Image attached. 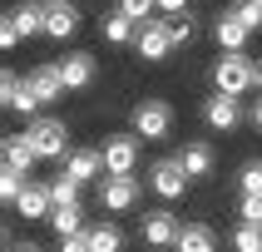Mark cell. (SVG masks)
I'll use <instances>...</instances> for the list:
<instances>
[{
  "instance_id": "obj_1",
  "label": "cell",
  "mask_w": 262,
  "mask_h": 252,
  "mask_svg": "<svg viewBox=\"0 0 262 252\" xmlns=\"http://www.w3.org/2000/svg\"><path fill=\"white\" fill-rule=\"evenodd\" d=\"M25 139L35 144L40 163H64V158L74 153V144H70V124H64V119H55V114H40V119H30Z\"/></svg>"
},
{
  "instance_id": "obj_2",
  "label": "cell",
  "mask_w": 262,
  "mask_h": 252,
  "mask_svg": "<svg viewBox=\"0 0 262 252\" xmlns=\"http://www.w3.org/2000/svg\"><path fill=\"white\" fill-rule=\"evenodd\" d=\"M252 70H257V59H252L248 50H218V59H213V89L243 99L252 89Z\"/></svg>"
},
{
  "instance_id": "obj_3",
  "label": "cell",
  "mask_w": 262,
  "mask_h": 252,
  "mask_svg": "<svg viewBox=\"0 0 262 252\" xmlns=\"http://www.w3.org/2000/svg\"><path fill=\"white\" fill-rule=\"evenodd\" d=\"M134 133L144 139V144H159L173 133V104L168 99H139L134 104Z\"/></svg>"
},
{
  "instance_id": "obj_4",
  "label": "cell",
  "mask_w": 262,
  "mask_h": 252,
  "mask_svg": "<svg viewBox=\"0 0 262 252\" xmlns=\"http://www.w3.org/2000/svg\"><path fill=\"white\" fill-rule=\"evenodd\" d=\"M99 153H104V173H139V158H144V139L139 133H109L99 144Z\"/></svg>"
},
{
  "instance_id": "obj_5",
  "label": "cell",
  "mask_w": 262,
  "mask_h": 252,
  "mask_svg": "<svg viewBox=\"0 0 262 252\" xmlns=\"http://www.w3.org/2000/svg\"><path fill=\"white\" fill-rule=\"evenodd\" d=\"M178 233H183V222L173 218V208H154L139 218V237H144V247L163 252V247H178Z\"/></svg>"
},
{
  "instance_id": "obj_6",
  "label": "cell",
  "mask_w": 262,
  "mask_h": 252,
  "mask_svg": "<svg viewBox=\"0 0 262 252\" xmlns=\"http://www.w3.org/2000/svg\"><path fill=\"white\" fill-rule=\"evenodd\" d=\"M55 213V193H50V178H25V188L15 198V218L25 222H50Z\"/></svg>"
},
{
  "instance_id": "obj_7",
  "label": "cell",
  "mask_w": 262,
  "mask_h": 252,
  "mask_svg": "<svg viewBox=\"0 0 262 252\" xmlns=\"http://www.w3.org/2000/svg\"><path fill=\"white\" fill-rule=\"evenodd\" d=\"M188 183H193V173H188L178 158H159L154 168H148V188L159 193L163 203H178V198L188 193Z\"/></svg>"
},
{
  "instance_id": "obj_8",
  "label": "cell",
  "mask_w": 262,
  "mask_h": 252,
  "mask_svg": "<svg viewBox=\"0 0 262 252\" xmlns=\"http://www.w3.org/2000/svg\"><path fill=\"white\" fill-rule=\"evenodd\" d=\"M243 99H237V94H223V89H213V94H208L203 99V124L213 133H233L237 124H243Z\"/></svg>"
},
{
  "instance_id": "obj_9",
  "label": "cell",
  "mask_w": 262,
  "mask_h": 252,
  "mask_svg": "<svg viewBox=\"0 0 262 252\" xmlns=\"http://www.w3.org/2000/svg\"><path fill=\"white\" fill-rule=\"evenodd\" d=\"M134 50H139V59H148V64H159V59L173 55V35H168V20H144L139 25V35H134Z\"/></svg>"
},
{
  "instance_id": "obj_10",
  "label": "cell",
  "mask_w": 262,
  "mask_h": 252,
  "mask_svg": "<svg viewBox=\"0 0 262 252\" xmlns=\"http://www.w3.org/2000/svg\"><path fill=\"white\" fill-rule=\"evenodd\" d=\"M134 203H139V178H134V173L99 178V208H104V213H129Z\"/></svg>"
},
{
  "instance_id": "obj_11",
  "label": "cell",
  "mask_w": 262,
  "mask_h": 252,
  "mask_svg": "<svg viewBox=\"0 0 262 252\" xmlns=\"http://www.w3.org/2000/svg\"><path fill=\"white\" fill-rule=\"evenodd\" d=\"M55 64H59V74H64L70 94H84V89H94V79H99V64H94L89 50H70V55L55 59Z\"/></svg>"
},
{
  "instance_id": "obj_12",
  "label": "cell",
  "mask_w": 262,
  "mask_h": 252,
  "mask_svg": "<svg viewBox=\"0 0 262 252\" xmlns=\"http://www.w3.org/2000/svg\"><path fill=\"white\" fill-rule=\"evenodd\" d=\"M79 5L74 0H55L50 5V15H45V40H55V44H64V40H74L79 35Z\"/></svg>"
},
{
  "instance_id": "obj_13",
  "label": "cell",
  "mask_w": 262,
  "mask_h": 252,
  "mask_svg": "<svg viewBox=\"0 0 262 252\" xmlns=\"http://www.w3.org/2000/svg\"><path fill=\"white\" fill-rule=\"evenodd\" d=\"M25 84L35 89V99H40V104H59L64 94H70V84H64V74H59L55 59H50V64H35V70L25 74Z\"/></svg>"
},
{
  "instance_id": "obj_14",
  "label": "cell",
  "mask_w": 262,
  "mask_h": 252,
  "mask_svg": "<svg viewBox=\"0 0 262 252\" xmlns=\"http://www.w3.org/2000/svg\"><path fill=\"white\" fill-rule=\"evenodd\" d=\"M213 40H218V50H248L252 25H248V20H237L233 10H223V15H213Z\"/></svg>"
},
{
  "instance_id": "obj_15",
  "label": "cell",
  "mask_w": 262,
  "mask_h": 252,
  "mask_svg": "<svg viewBox=\"0 0 262 252\" xmlns=\"http://www.w3.org/2000/svg\"><path fill=\"white\" fill-rule=\"evenodd\" d=\"M173 158L183 163V168H188L193 178H208L213 168H218V153H213V144H208V139H188V144L178 148Z\"/></svg>"
},
{
  "instance_id": "obj_16",
  "label": "cell",
  "mask_w": 262,
  "mask_h": 252,
  "mask_svg": "<svg viewBox=\"0 0 262 252\" xmlns=\"http://www.w3.org/2000/svg\"><path fill=\"white\" fill-rule=\"evenodd\" d=\"M0 163H5V168L30 173V168L40 163V153H35V144H30L25 133H5V139H0Z\"/></svg>"
},
{
  "instance_id": "obj_17",
  "label": "cell",
  "mask_w": 262,
  "mask_h": 252,
  "mask_svg": "<svg viewBox=\"0 0 262 252\" xmlns=\"http://www.w3.org/2000/svg\"><path fill=\"white\" fill-rule=\"evenodd\" d=\"M59 168H64L70 178H79V183H94V178L104 173V153H99V148H74Z\"/></svg>"
},
{
  "instance_id": "obj_18",
  "label": "cell",
  "mask_w": 262,
  "mask_h": 252,
  "mask_svg": "<svg viewBox=\"0 0 262 252\" xmlns=\"http://www.w3.org/2000/svg\"><path fill=\"white\" fill-rule=\"evenodd\" d=\"M173 252H218V233H213L208 222H183Z\"/></svg>"
},
{
  "instance_id": "obj_19",
  "label": "cell",
  "mask_w": 262,
  "mask_h": 252,
  "mask_svg": "<svg viewBox=\"0 0 262 252\" xmlns=\"http://www.w3.org/2000/svg\"><path fill=\"white\" fill-rule=\"evenodd\" d=\"M99 35H104L109 44H134V35H139V20H129V15L114 5V10L99 20Z\"/></svg>"
},
{
  "instance_id": "obj_20",
  "label": "cell",
  "mask_w": 262,
  "mask_h": 252,
  "mask_svg": "<svg viewBox=\"0 0 262 252\" xmlns=\"http://www.w3.org/2000/svg\"><path fill=\"white\" fill-rule=\"evenodd\" d=\"M84 237H89L94 252H124V227L119 222H89Z\"/></svg>"
},
{
  "instance_id": "obj_21",
  "label": "cell",
  "mask_w": 262,
  "mask_h": 252,
  "mask_svg": "<svg viewBox=\"0 0 262 252\" xmlns=\"http://www.w3.org/2000/svg\"><path fill=\"white\" fill-rule=\"evenodd\" d=\"M15 25H20V35H45V15H50V5H45V0H25V5H15Z\"/></svg>"
},
{
  "instance_id": "obj_22",
  "label": "cell",
  "mask_w": 262,
  "mask_h": 252,
  "mask_svg": "<svg viewBox=\"0 0 262 252\" xmlns=\"http://www.w3.org/2000/svg\"><path fill=\"white\" fill-rule=\"evenodd\" d=\"M89 222H84V213H79V203H59L55 213H50V233L55 237H74V233H84Z\"/></svg>"
},
{
  "instance_id": "obj_23",
  "label": "cell",
  "mask_w": 262,
  "mask_h": 252,
  "mask_svg": "<svg viewBox=\"0 0 262 252\" xmlns=\"http://www.w3.org/2000/svg\"><path fill=\"white\" fill-rule=\"evenodd\" d=\"M163 20H168V35H173V50H183V44L198 40V15H193V5H188V10L163 15Z\"/></svg>"
},
{
  "instance_id": "obj_24",
  "label": "cell",
  "mask_w": 262,
  "mask_h": 252,
  "mask_svg": "<svg viewBox=\"0 0 262 252\" xmlns=\"http://www.w3.org/2000/svg\"><path fill=\"white\" fill-rule=\"evenodd\" d=\"M233 252H262V222H237L233 227Z\"/></svg>"
},
{
  "instance_id": "obj_25",
  "label": "cell",
  "mask_w": 262,
  "mask_h": 252,
  "mask_svg": "<svg viewBox=\"0 0 262 252\" xmlns=\"http://www.w3.org/2000/svg\"><path fill=\"white\" fill-rule=\"evenodd\" d=\"M25 178H30V173L0 163V203H5V208H15V198H20V188H25Z\"/></svg>"
},
{
  "instance_id": "obj_26",
  "label": "cell",
  "mask_w": 262,
  "mask_h": 252,
  "mask_svg": "<svg viewBox=\"0 0 262 252\" xmlns=\"http://www.w3.org/2000/svg\"><path fill=\"white\" fill-rule=\"evenodd\" d=\"M79 188H84V183H79V178H70L64 168H59V173L50 178V193H55V208H59V203H79Z\"/></svg>"
},
{
  "instance_id": "obj_27",
  "label": "cell",
  "mask_w": 262,
  "mask_h": 252,
  "mask_svg": "<svg viewBox=\"0 0 262 252\" xmlns=\"http://www.w3.org/2000/svg\"><path fill=\"white\" fill-rule=\"evenodd\" d=\"M237 193H262V158H248L237 168Z\"/></svg>"
},
{
  "instance_id": "obj_28",
  "label": "cell",
  "mask_w": 262,
  "mask_h": 252,
  "mask_svg": "<svg viewBox=\"0 0 262 252\" xmlns=\"http://www.w3.org/2000/svg\"><path fill=\"white\" fill-rule=\"evenodd\" d=\"M114 5H119L124 15H129V20H139V25L159 15V0H114Z\"/></svg>"
},
{
  "instance_id": "obj_29",
  "label": "cell",
  "mask_w": 262,
  "mask_h": 252,
  "mask_svg": "<svg viewBox=\"0 0 262 252\" xmlns=\"http://www.w3.org/2000/svg\"><path fill=\"white\" fill-rule=\"evenodd\" d=\"M20 89H25V79H20V74H15V70H0V99H5V109L20 99Z\"/></svg>"
},
{
  "instance_id": "obj_30",
  "label": "cell",
  "mask_w": 262,
  "mask_h": 252,
  "mask_svg": "<svg viewBox=\"0 0 262 252\" xmlns=\"http://www.w3.org/2000/svg\"><path fill=\"white\" fill-rule=\"evenodd\" d=\"M237 218L243 222H262V193H243V198H237Z\"/></svg>"
},
{
  "instance_id": "obj_31",
  "label": "cell",
  "mask_w": 262,
  "mask_h": 252,
  "mask_svg": "<svg viewBox=\"0 0 262 252\" xmlns=\"http://www.w3.org/2000/svg\"><path fill=\"white\" fill-rule=\"evenodd\" d=\"M20 40H25V35H20V25H15V15H5V25H0V50H15Z\"/></svg>"
},
{
  "instance_id": "obj_32",
  "label": "cell",
  "mask_w": 262,
  "mask_h": 252,
  "mask_svg": "<svg viewBox=\"0 0 262 252\" xmlns=\"http://www.w3.org/2000/svg\"><path fill=\"white\" fill-rule=\"evenodd\" d=\"M59 252H94V247H89L84 233H74V237H59Z\"/></svg>"
},
{
  "instance_id": "obj_33",
  "label": "cell",
  "mask_w": 262,
  "mask_h": 252,
  "mask_svg": "<svg viewBox=\"0 0 262 252\" xmlns=\"http://www.w3.org/2000/svg\"><path fill=\"white\" fill-rule=\"evenodd\" d=\"M193 0H159V15H173V10H188Z\"/></svg>"
},
{
  "instance_id": "obj_34",
  "label": "cell",
  "mask_w": 262,
  "mask_h": 252,
  "mask_svg": "<svg viewBox=\"0 0 262 252\" xmlns=\"http://www.w3.org/2000/svg\"><path fill=\"white\" fill-rule=\"evenodd\" d=\"M248 124H252V129L262 133V99H257V104H252V109H248Z\"/></svg>"
},
{
  "instance_id": "obj_35",
  "label": "cell",
  "mask_w": 262,
  "mask_h": 252,
  "mask_svg": "<svg viewBox=\"0 0 262 252\" xmlns=\"http://www.w3.org/2000/svg\"><path fill=\"white\" fill-rule=\"evenodd\" d=\"M10 252H45V247H35V242H15Z\"/></svg>"
},
{
  "instance_id": "obj_36",
  "label": "cell",
  "mask_w": 262,
  "mask_h": 252,
  "mask_svg": "<svg viewBox=\"0 0 262 252\" xmlns=\"http://www.w3.org/2000/svg\"><path fill=\"white\" fill-rule=\"evenodd\" d=\"M252 89L262 94V59H257V70H252Z\"/></svg>"
},
{
  "instance_id": "obj_37",
  "label": "cell",
  "mask_w": 262,
  "mask_h": 252,
  "mask_svg": "<svg viewBox=\"0 0 262 252\" xmlns=\"http://www.w3.org/2000/svg\"><path fill=\"white\" fill-rule=\"evenodd\" d=\"M45 5H55V0H45Z\"/></svg>"
}]
</instances>
